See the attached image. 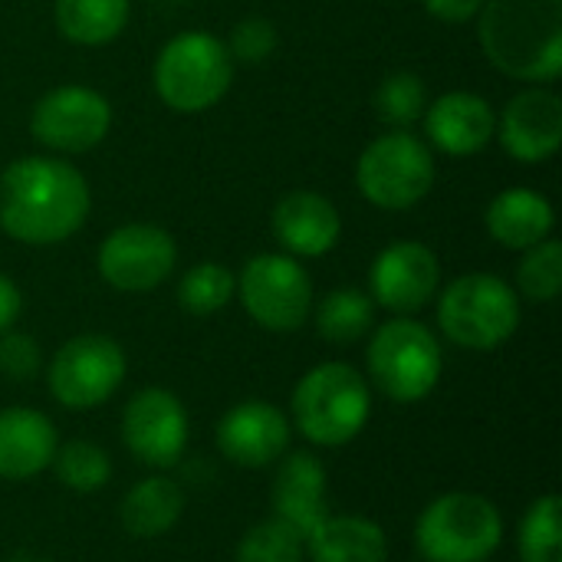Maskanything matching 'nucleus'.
Here are the masks:
<instances>
[{
  "instance_id": "f257e3e1",
  "label": "nucleus",
  "mask_w": 562,
  "mask_h": 562,
  "mask_svg": "<svg viewBox=\"0 0 562 562\" xmlns=\"http://www.w3.org/2000/svg\"><path fill=\"white\" fill-rule=\"evenodd\" d=\"M89 184L63 158L26 155L0 175V227L16 244L53 247L69 240L89 217Z\"/></svg>"
},
{
  "instance_id": "f03ea898",
  "label": "nucleus",
  "mask_w": 562,
  "mask_h": 562,
  "mask_svg": "<svg viewBox=\"0 0 562 562\" xmlns=\"http://www.w3.org/2000/svg\"><path fill=\"white\" fill-rule=\"evenodd\" d=\"M477 40L504 76L553 82L562 72V0H484Z\"/></svg>"
},
{
  "instance_id": "7ed1b4c3",
  "label": "nucleus",
  "mask_w": 562,
  "mask_h": 562,
  "mask_svg": "<svg viewBox=\"0 0 562 562\" xmlns=\"http://www.w3.org/2000/svg\"><path fill=\"white\" fill-rule=\"evenodd\" d=\"M372 418V385L349 362L313 366L290 395V425L316 448H342Z\"/></svg>"
},
{
  "instance_id": "20e7f679",
  "label": "nucleus",
  "mask_w": 562,
  "mask_h": 562,
  "mask_svg": "<svg viewBox=\"0 0 562 562\" xmlns=\"http://www.w3.org/2000/svg\"><path fill=\"white\" fill-rule=\"evenodd\" d=\"M366 369V382L379 389L389 402L415 405L438 389L445 372V352L438 336L425 323L412 316H395L372 329Z\"/></svg>"
},
{
  "instance_id": "39448f33",
  "label": "nucleus",
  "mask_w": 562,
  "mask_h": 562,
  "mask_svg": "<svg viewBox=\"0 0 562 562\" xmlns=\"http://www.w3.org/2000/svg\"><path fill=\"white\" fill-rule=\"evenodd\" d=\"M504 540V514L471 491L435 497L415 520V550L425 562H487Z\"/></svg>"
},
{
  "instance_id": "423d86ee",
  "label": "nucleus",
  "mask_w": 562,
  "mask_h": 562,
  "mask_svg": "<svg viewBox=\"0 0 562 562\" xmlns=\"http://www.w3.org/2000/svg\"><path fill=\"white\" fill-rule=\"evenodd\" d=\"M234 82V59L227 43L214 33L188 30L171 36L155 59V92L181 115L214 109Z\"/></svg>"
},
{
  "instance_id": "0eeeda50",
  "label": "nucleus",
  "mask_w": 562,
  "mask_h": 562,
  "mask_svg": "<svg viewBox=\"0 0 562 562\" xmlns=\"http://www.w3.org/2000/svg\"><path fill=\"white\" fill-rule=\"evenodd\" d=\"M438 326L461 349H501L520 326V296L497 273H464L441 290Z\"/></svg>"
},
{
  "instance_id": "6e6552de",
  "label": "nucleus",
  "mask_w": 562,
  "mask_h": 562,
  "mask_svg": "<svg viewBox=\"0 0 562 562\" xmlns=\"http://www.w3.org/2000/svg\"><path fill=\"white\" fill-rule=\"evenodd\" d=\"M356 184L369 204L382 211H408L425 201L435 184L431 148L408 128H392L359 155Z\"/></svg>"
},
{
  "instance_id": "1a4fd4ad",
  "label": "nucleus",
  "mask_w": 562,
  "mask_h": 562,
  "mask_svg": "<svg viewBox=\"0 0 562 562\" xmlns=\"http://www.w3.org/2000/svg\"><path fill=\"white\" fill-rule=\"evenodd\" d=\"M125 349L102 333L72 336L56 349L46 369V385L66 412H92L105 405L125 382Z\"/></svg>"
},
{
  "instance_id": "9d476101",
  "label": "nucleus",
  "mask_w": 562,
  "mask_h": 562,
  "mask_svg": "<svg viewBox=\"0 0 562 562\" xmlns=\"http://www.w3.org/2000/svg\"><path fill=\"white\" fill-rule=\"evenodd\" d=\"M247 316L270 333H293L313 313V280L290 254H257L237 277V293Z\"/></svg>"
},
{
  "instance_id": "9b49d317",
  "label": "nucleus",
  "mask_w": 562,
  "mask_h": 562,
  "mask_svg": "<svg viewBox=\"0 0 562 562\" xmlns=\"http://www.w3.org/2000/svg\"><path fill=\"white\" fill-rule=\"evenodd\" d=\"M191 438V418L184 402L158 385H148L128 398L122 408V441L128 454L151 468V471H171Z\"/></svg>"
},
{
  "instance_id": "f8f14e48",
  "label": "nucleus",
  "mask_w": 562,
  "mask_h": 562,
  "mask_svg": "<svg viewBox=\"0 0 562 562\" xmlns=\"http://www.w3.org/2000/svg\"><path fill=\"white\" fill-rule=\"evenodd\" d=\"M99 277L119 293H151L158 290L175 263L178 244L158 224H125L115 227L99 244Z\"/></svg>"
},
{
  "instance_id": "ddd939ff",
  "label": "nucleus",
  "mask_w": 562,
  "mask_h": 562,
  "mask_svg": "<svg viewBox=\"0 0 562 562\" xmlns=\"http://www.w3.org/2000/svg\"><path fill=\"white\" fill-rule=\"evenodd\" d=\"M112 128V105L102 92L89 86H59L49 89L30 115V132L40 145L79 155L95 148Z\"/></svg>"
},
{
  "instance_id": "4468645a",
  "label": "nucleus",
  "mask_w": 562,
  "mask_h": 562,
  "mask_svg": "<svg viewBox=\"0 0 562 562\" xmlns=\"http://www.w3.org/2000/svg\"><path fill=\"white\" fill-rule=\"evenodd\" d=\"M441 286V263L422 240L389 244L369 267V296L395 316L422 313Z\"/></svg>"
},
{
  "instance_id": "2eb2a0df",
  "label": "nucleus",
  "mask_w": 562,
  "mask_h": 562,
  "mask_svg": "<svg viewBox=\"0 0 562 562\" xmlns=\"http://www.w3.org/2000/svg\"><path fill=\"white\" fill-rule=\"evenodd\" d=\"M293 425L290 418L263 398H247L227 408L214 428L217 451L234 468L263 471L273 468L290 451Z\"/></svg>"
},
{
  "instance_id": "dca6fc26",
  "label": "nucleus",
  "mask_w": 562,
  "mask_h": 562,
  "mask_svg": "<svg viewBox=\"0 0 562 562\" xmlns=\"http://www.w3.org/2000/svg\"><path fill=\"white\" fill-rule=\"evenodd\" d=\"M504 151L524 165L550 161L562 145V99L550 89H527L514 95L494 132Z\"/></svg>"
},
{
  "instance_id": "f3484780",
  "label": "nucleus",
  "mask_w": 562,
  "mask_h": 562,
  "mask_svg": "<svg viewBox=\"0 0 562 562\" xmlns=\"http://www.w3.org/2000/svg\"><path fill=\"white\" fill-rule=\"evenodd\" d=\"M329 474L313 451H286L277 461L270 507L273 517L296 527L303 537L329 517Z\"/></svg>"
},
{
  "instance_id": "a211bd4d",
  "label": "nucleus",
  "mask_w": 562,
  "mask_h": 562,
  "mask_svg": "<svg viewBox=\"0 0 562 562\" xmlns=\"http://www.w3.org/2000/svg\"><path fill=\"white\" fill-rule=\"evenodd\" d=\"M422 119L431 145L454 158H471L484 151L497 132V115L491 102L477 92H445L425 109Z\"/></svg>"
},
{
  "instance_id": "6ab92c4d",
  "label": "nucleus",
  "mask_w": 562,
  "mask_h": 562,
  "mask_svg": "<svg viewBox=\"0 0 562 562\" xmlns=\"http://www.w3.org/2000/svg\"><path fill=\"white\" fill-rule=\"evenodd\" d=\"M273 234L290 257H323L342 237L339 211L316 191H290L273 207Z\"/></svg>"
},
{
  "instance_id": "aec40b11",
  "label": "nucleus",
  "mask_w": 562,
  "mask_h": 562,
  "mask_svg": "<svg viewBox=\"0 0 562 562\" xmlns=\"http://www.w3.org/2000/svg\"><path fill=\"white\" fill-rule=\"evenodd\" d=\"M59 448L56 425L26 405L0 412V481H30L49 471Z\"/></svg>"
},
{
  "instance_id": "412c9836",
  "label": "nucleus",
  "mask_w": 562,
  "mask_h": 562,
  "mask_svg": "<svg viewBox=\"0 0 562 562\" xmlns=\"http://www.w3.org/2000/svg\"><path fill=\"white\" fill-rule=\"evenodd\" d=\"M487 234L507 250H530L553 234V204L533 188H507L484 211Z\"/></svg>"
},
{
  "instance_id": "4be33fe9",
  "label": "nucleus",
  "mask_w": 562,
  "mask_h": 562,
  "mask_svg": "<svg viewBox=\"0 0 562 562\" xmlns=\"http://www.w3.org/2000/svg\"><path fill=\"white\" fill-rule=\"evenodd\" d=\"M310 562H385L389 533L359 514H329L306 533Z\"/></svg>"
},
{
  "instance_id": "5701e85b",
  "label": "nucleus",
  "mask_w": 562,
  "mask_h": 562,
  "mask_svg": "<svg viewBox=\"0 0 562 562\" xmlns=\"http://www.w3.org/2000/svg\"><path fill=\"white\" fill-rule=\"evenodd\" d=\"M184 507H188V497L181 484L155 471L151 477L125 491L119 504V524L135 540H158L178 527V520L184 517Z\"/></svg>"
},
{
  "instance_id": "b1692460",
  "label": "nucleus",
  "mask_w": 562,
  "mask_h": 562,
  "mask_svg": "<svg viewBox=\"0 0 562 562\" xmlns=\"http://www.w3.org/2000/svg\"><path fill=\"white\" fill-rule=\"evenodd\" d=\"M128 0H56V30L79 46H105L128 23Z\"/></svg>"
},
{
  "instance_id": "393cba45",
  "label": "nucleus",
  "mask_w": 562,
  "mask_h": 562,
  "mask_svg": "<svg viewBox=\"0 0 562 562\" xmlns=\"http://www.w3.org/2000/svg\"><path fill=\"white\" fill-rule=\"evenodd\" d=\"M313 323L319 339L333 346H352L375 329V303L356 286H336L313 306Z\"/></svg>"
},
{
  "instance_id": "a878e982",
  "label": "nucleus",
  "mask_w": 562,
  "mask_h": 562,
  "mask_svg": "<svg viewBox=\"0 0 562 562\" xmlns=\"http://www.w3.org/2000/svg\"><path fill=\"white\" fill-rule=\"evenodd\" d=\"M49 471L72 494H99L112 481V458L102 445L76 438V441H63L56 448Z\"/></svg>"
},
{
  "instance_id": "bb28decb",
  "label": "nucleus",
  "mask_w": 562,
  "mask_h": 562,
  "mask_svg": "<svg viewBox=\"0 0 562 562\" xmlns=\"http://www.w3.org/2000/svg\"><path fill=\"white\" fill-rule=\"evenodd\" d=\"M520 562H562V501L557 494L537 497L517 530Z\"/></svg>"
},
{
  "instance_id": "cd10ccee",
  "label": "nucleus",
  "mask_w": 562,
  "mask_h": 562,
  "mask_svg": "<svg viewBox=\"0 0 562 562\" xmlns=\"http://www.w3.org/2000/svg\"><path fill=\"white\" fill-rule=\"evenodd\" d=\"M234 293L237 277L214 260L194 263L178 283V303L188 316H214L234 300Z\"/></svg>"
},
{
  "instance_id": "c85d7f7f",
  "label": "nucleus",
  "mask_w": 562,
  "mask_h": 562,
  "mask_svg": "<svg viewBox=\"0 0 562 562\" xmlns=\"http://www.w3.org/2000/svg\"><path fill=\"white\" fill-rule=\"evenodd\" d=\"M234 562H306V537L280 517H270L240 537Z\"/></svg>"
},
{
  "instance_id": "c756f323",
  "label": "nucleus",
  "mask_w": 562,
  "mask_h": 562,
  "mask_svg": "<svg viewBox=\"0 0 562 562\" xmlns=\"http://www.w3.org/2000/svg\"><path fill=\"white\" fill-rule=\"evenodd\" d=\"M428 109V89L415 72H392L375 89V115L392 128L415 125Z\"/></svg>"
},
{
  "instance_id": "7c9ffc66",
  "label": "nucleus",
  "mask_w": 562,
  "mask_h": 562,
  "mask_svg": "<svg viewBox=\"0 0 562 562\" xmlns=\"http://www.w3.org/2000/svg\"><path fill=\"white\" fill-rule=\"evenodd\" d=\"M517 286L533 303H553L562 290V244L547 237L537 247L524 250L517 267Z\"/></svg>"
},
{
  "instance_id": "2f4dec72",
  "label": "nucleus",
  "mask_w": 562,
  "mask_h": 562,
  "mask_svg": "<svg viewBox=\"0 0 562 562\" xmlns=\"http://www.w3.org/2000/svg\"><path fill=\"white\" fill-rule=\"evenodd\" d=\"M40 369H43V352L30 333L20 329L0 333V375H7L10 382H30Z\"/></svg>"
},
{
  "instance_id": "473e14b6",
  "label": "nucleus",
  "mask_w": 562,
  "mask_h": 562,
  "mask_svg": "<svg viewBox=\"0 0 562 562\" xmlns=\"http://www.w3.org/2000/svg\"><path fill=\"white\" fill-rule=\"evenodd\" d=\"M277 49V26L263 16H247L231 30L227 53L240 63H263Z\"/></svg>"
},
{
  "instance_id": "72a5a7b5",
  "label": "nucleus",
  "mask_w": 562,
  "mask_h": 562,
  "mask_svg": "<svg viewBox=\"0 0 562 562\" xmlns=\"http://www.w3.org/2000/svg\"><path fill=\"white\" fill-rule=\"evenodd\" d=\"M425 10L441 23H468L481 13L484 0H422Z\"/></svg>"
},
{
  "instance_id": "f704fd0d",
  "label": "nucleus",
  "mask_w": 562,
  "mask_h": 562,
  "mask_svg": "<svg viewBox=\"0 0 562 562\" xmlns=\"http://www.w3.org/2000/svg\"><path fill=\"white\" fill-rule=\"evenodd\" d=\"M20 310H23L20 286L7 273H0V333L13 329V323L20 319Z\"/></svg>"
},
{
  "instance_id": "c9c22d12",
  "label": "nucleus",
  "mask_w": 562,
  "mask_h": 562,
  "mask_svg": "<svg viewBox=\"0 0 562 562\" xmlns=\"http://www.w3.org/2000/svg\"><path fill=\"white\" fill-rule=\"evenodd\" d=\"M7 562H49L43 553H33V550H16Z\"/></svg>"
},
{
  "instance_id": "e433bc0d",
  "label": "nucleus",
  "mask_w": 562,
  "mask_h": 562,
  "mask_svg": "<svg viewBox=\"0 0 562 562\" xmlns=\"http://www.w3.org/2000/svg\"><path fill=\"white\" fill-rule=\"evenodd\" d=\"M487 562H491V560H487Z\"/></svg>"
}]
</instances>
